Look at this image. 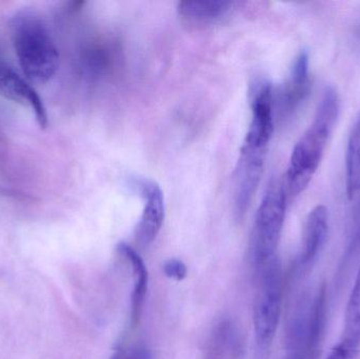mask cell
<instances>
[{
    "label": "cell",
    "instance_id": "cell-6",
    "mask_svg": "<svg viewBox=\"0 0 360 359\" xmlns=\"http://www.w3.org/2000/svg\"><path fill=\"white\" fill-rule=\"evenodd\" d=\"M274 133L272 86L264 82L256 89L252 99V120L243 145L268 150Z\"/></svg>",
    "mask_w": 360,
    "mask_h": 359
},
{
    "label": "cell",
    "instance_id": "cell-14",
    "mask_svg": "<svg viewBox=\"0 0 360 359\" xmlns=\"http://www.w3.org/2000/svg\"><path fill=\"white\" fill-rule=\"evenodd\" d=\"M342 346L354 356L360 346V267L345 314Z\"/></svg>",
    "mask_w": 360,
    "mask_h": 359
},
{
    "label": "cell",
    "instance_id": "cell-5",
    "mask_svg": "<svg viewBox=\"0 0 360 359\" xmlns=\"http://www.w3.org/2000/svg\"><path fill=\"white\" fill-rule=\"evenodd\" d=\"M266 150L243 145L234 173V202L237 216L243 217L249 209L262 173Z\"/></svg>",
    "mask_w": 360,
    "mask_h": 359
},
{
    "label": "cell",
    "instance_id": "cell-7",
    "mask_svg": "<svg viewBox=\"0 0 360 359\" xmlns=\"http://www.w3.org/2000/svg\"><path fill=\"white\" fill-rule=\"evenodd\" d=\"M145 200V208L137 225V242L147 247L154 242L162 230L165 219V200L162 189L154 181H141L136 183Z\"/></svg>",
    "mask_w": 360,
    "mask_h": 359
},
{
    "label": "cell",
    "instance_id": "cell-8",
    "mask_svg": "<svg viewBox=\"0 0 360 359\" xmlns=\"http://www.w3.org/2000/svg\"><path fill=\"white\" fill-rule=\"evenodd\" d=\"M0 96L27 105L35 114L41 128L48 126V113L41 97L25 78L2 61H0Z\"/></svg>",
    "mask_w": 360,
    "mask_h": 359
},
{
    "label": "cell",
    "instance_id": "cell-11",
    "mask_svg": "<svg viewBox=\"0 0 360 359\" xmlns=\"http://www.w3.org/2000/svg\"><path fill=\"white\" fill-rule=\"evenodd\" d=\"M116 250L124 257L132 270L133 292L131 296V324L136 326L141 320L149 286L147 266L141 255L126 242H120Z\"/></svg>",
    "mask_w": 360,
    "mask_h": 359
},
{
    "label": "cell",
    "instance_id": "cell-2",
    "mask_svg": "<svg viewBox=\"0 0 360 359\" xmlns=\"http://www.w3.org/2000/svg\"><path fill=\"white\" fill-rule=\"evenodd\" d=\"M13 46L25 79L44 84L52 79L59 67V52L41 17L20 12L11 21Z\"/></svg>",
    "mask_w": 360,
    "mask_h": 359
},
{
    "label": "cell",
    "instance_id": "cell-9",
    "mask_svg": "<svg viewBox=\"0 0 360 359\" xmlns=\"http://www.w3.org/2000/svg\"><path fill=\"white\" fill-rule=\"evenodd\" d=\"M329 232V213L325 206H317L309 213L302 234V246L298 266L309 269L319 259L327 242Z\"/></svg>",
    "mask_w": 360,
    "mask_h": 359
},
{
    "label": "cell",
    "instance_id": "cell-10",
    "mask_svg": "<svg viewBox=\"0 0 360 359\" xmlns=\"http://www.w3.org/2000/svg\"><path fill=\"white\" fill-rule=\"evenodd\" d=\"M327 292L319 289L304 315V355L316 359L321 351L327 322Z\"/></svg>",
    "mask_w": 360,
    "mask_h": 359
},
{
    "label": "cell",
    "instance_id": "cell-1",
    "mask_svg": "<svg viewBox=\"0 0 360 359\" xmlns=\"http://www.w3.org/2000/svg\"><path fill=\"white\" fill-rule=\"evenodd\" d=\"M340 114V97L333 86H328L319 101L313 124L298 141L292 152L285 178L290 195L302 193L316 173Z\"/></svg>",
    "mask_w": 360,
    "mask_h": 359
},
{
    "label": "cell",
    "instance_id": "cell-12",
    "mask_svg": "<svg viewBox=\"0 0 360 359\" xmlns=\"http://www.w3.org/2000/svg\"><path fill=\"white\" fill-rule=\"evenodd\" d=\"M233 2L222 0L181 1L177 6L180 18L186 25L200 27L215 22L232 8Z\"/></svg>",
    "mask_w": 360,
    "mask_h": 359
},
{
    "label": "cell",
    "instance_id": "cell-17",
    "mask_svg": "<svg viewBox=\"0 0 360 359\" xmlns=\"http://www.w3.org/2000/svg\"><path fill=\"white\" fill-rule=\"evenodd\" d=\"M287 359H304V353H302V351H300V349L291 348V351H290Z\"/></svg>",
    "mask_w": 360,
    "mask_h": 359
},
{
    "label": "cell",
    "instance_id": "cell-3",
    "mask_svg": "<svg viewBox=\"0 0 360 359\" xmlns=\"http://www.w3.org/2000/svg\"><path fill=\"white\" fill-rule=\"evenodd\" d=\"M257 270L259 272V282L254 303V335L258 352L266 354L272 346L281 320L283 271L277 256Z\"/></svg>",
    "mask_w": 360,
    "mask_h": 359
},
{
    "label": "cell",
    "instance_id": "cell-4",
    "mask_svg": "<svg viewBox=\"0 0 360 359\" xmlns=\"http://www.w3.org/2000/svg\"><path fill=\"white\" fill-rule=\"evenodd\" d=\"M287 195L285 183H273L256 213L250 251L257 269L276 256L285 223Z\"/></svg>",
    "mask_w": 360,
    "mask_h": 359
},
{
    "label": "cell",
    "instance_id": "cell-15",
    "mask_svg": "<svg viewBox=\"0 0 360 359\" xmlns=\"http://www.w3.org/2000/svg\"><path fill=\"white\" fill-rule=\"evenodd\" d=\"M360 193V115L349 137L347 151V194L353 200Z\"/></svg>",
    "mask_w": 360,
    "mask_h": 359
},
{
    "label": "cell",
    "instance_id": "cell-13",
    "mask_svg": "<svg viewBox=\"0 0 360 359\" xmlns=\"http://www.w3.org/2000/svg\"><path fill=\"white\" fill-rule=\"evenodd\" d=\"M311 82L309 76V55L302 52L295 59L292 67L290 80L283 92V103L288 110L297 107L310 93Z\"/></svg>",
    "mask_w": 360,
    "mask_h": 359
},
{
    "label": "cell",
    "instance_id": "cell-16",
    "mask_svg": "<svg viewBox=\"0 0 360 359\" xmlns=\"http://www.w3.org/2000/svg\"><path fill=\"white\" fill-rule=\"evenodd\" d=\"M165 275L175 282H182L188 275V268L184 261L177 259H170L162 265Z\"/></svg>",
    "mask_w": 360,
    "mask_h": 359
},
{
    "label": "cell",
    "instance_id": "cell-18",
    "mask_svg": "<svg viewBox=\"0 0 360 359\" xmlns=\"http://www.w3.org/2000/svg\"><path fill=\"white\" fill-rule=\"evenodd\" d=\"M360 247V227L359 232H357L356 236H355L354 242H353V248H357Z\"/></svg>",
    "mask_w": 360,
    "mask_h": 359
}]
</instances>
